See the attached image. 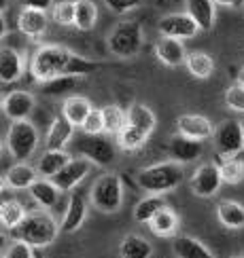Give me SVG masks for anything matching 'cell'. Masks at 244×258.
I'll return each instance as SVG.
<instances>
[{"instance_id":"6da1fadb","label":"cell","mask_w":244,"mask_h":258,"mask_svg":"<svg viewBox=\"0 0 244 258\" xmlns=\"http://www.w3.org/2000/svg\"><path fill=\"white\" fill-rule=\"evenodd\" d=\"M98 68H100L98 61L81 57L60 45H42L30 57V74L38 83L51 81L56 77H68V74L87 77V74H93Z\"/></svg>"},{"instance_id":"7a4b0ae2","label":"cell","mask_w":244,"mask_h":258,"mask_svg":"<svg viewBox=\"0 0 244 258\" xmlns=\"http://www.w3.org/2000/svg\"><path fill=\"white\" fill-rule=\"evenodd\" d=\"M153 129H155L153 110L144 104H134L127 110V123L123 132L117 136V142H119L123 150H138L149 140Z\"/></svg>"},{"instance_id":"3957f363","label":"cell","mask_w":244,"mask_h":258,"mask_svg":"<svg viewBox=\"0 0 244 258\" xmlns=\"http://www.w3.org/2000/svg\"><path fill=\"white\" fill-rule=\"evenodd\" d=\"M183 180H185V169L178 161L149 165L138 174V184L147 192H153V195H164V192L174 190L176 186H180Z\"/></svg>"},{"instance_id":"277c9868","label":"cell","mask_w":244,"mask_h":258,"mask_svg":"<svg viewBox=\"0 0 244 258\" xmlns=\"http://www.w3.org/2000/svg\"><path fill=\"white\" fill-rule=\"evenodd\" d=\"M60 229L62 227L49 212H34L24 218V222L15 229V235L17 239L28 241L32 248H47L58 239Z\"/></svg>"},{"instance_id":"5b68a950","label":"cell","mask_w":244,"mask_h":258,"mask_svg":"<svg viewBox=\"0 0 244 258\" xmlns=\"http://www.w3.org/2000/svg\"><path fill=\"white\" fill-rule=\"evenodd\" d=\"M89 201L93 210L102 214H115L119 212L123 203V184L117 174H104L93 182L89 190Z\"/></svg>"},{"instance_id":"8992f818","label":"cell","mask_w":244,"mask_h":258,"mask_svg":"<svg viewBox=\"0 0 244 258\" xmlns=\"http://www.w3.org/2000/svg\"><path fill=\"white\" fill-rule=\"evenodd\" d=\"M38 146V132L28 119L26 121H13V125L9 127L7 138H5V148L9 150V155L17 161H26L34 155V150Z\"/></svg>"},{"instance_id":"52a82bcc","label":"cell","mask_w":244,"mask_h":258,"mask_svg":"<svg viewBox=\"0 0 244 258\" xmlns=\"http://www.w3.org/2000/svg\"><path fill=\"white\" fill-rule=\"evenodd\" d=\"M109 49L117 57H134L142 49V28L138 21H121L109 36Z\"/></svg>"},{"instance_id":"ba28073f","label":"cell","mask_w":244,"mask_h":258,"mask_svg":"<svg viewBox=\"0 0 244 258\" xmlns=\"http://www.w3.org/2000/svg\"><path fill=\"white\" fill-rule=\"evenodd\" d=\"M72 144H74V150H77L79 157L89 159L93 165H100V167L111 165L115 161V157H117V150H115L113 142L109 138H102V134L100 136L85 134L83 138L74 140Z\"/></svg>"},{"instance_id":"9c48e42d","label":"cell","mask_w":244,"mask_h":258,"mask_svg":"<svg viewBox=\"0 0 244 258\" xmlns=\"http://www.w3.org/2000/svg\"><path fill=\"white\" fill-rule=\"evenodd\" d=\"M212 142H215V148H217L219 157H238L244 150V127H242V121H236V119L223 121L215 129Z\"/></svg>"},{"instance_id":"30bf717a","label":"cell","mask_w":244,"mask_h":258,"mask_svg":"<svg viewBox=\"0 0 244 258\" xmlns=\"http://www.w3.org/2000/svg\"><path fill=\"white\" fill-rule=\"evenodd\" d=\"M221 184H223V176H221L219 165H215V163L200 165L189 182L193 195H198V197H212Z\"/></svg>"},{"instance_id":"8fae6325","label":"cell","mask_w":244,"mask_h":258,"mask_svg":"<svg viewBox=\"0 0 244 258\" xmlns=\"http://www.w3.org/2000/svg\"><path fill=\"white\" fill-rule=\"evenodd\" d=\"M198 32H200V26L189 13H172L162 17V21H159V34L162 36L185 40V38H193Z\"/></svg>"},{"instance_id":"7c38bea8","label":"cell","mask_w":244,"mask_h":258,"mask_svg":"<svg viewBox=\"0 0 244 258\" xmlns=\"http://www.w3.org/2000/svg\"><path fill=\"white\" fill-rule=\"evenodd\" d=\"M91 165H93V163H91L89 159H85V157H81V159H70L68 163L64 165L51 180L56 182L58 188H60L62 192L72 190V188L77 186L79 182H83V178L91 171Z\"/></svg>"},{"instance_id":"4fadbf2b","label":"cell","mask_w":244,"mask_h":258,"mask_svg":"<svg viewBox=\"0 0 244 258\" xmlns=\"http://www.w3.org/2000/svg\"><path fill=\"white\" fill-rule=\"evenodd\" d=\"M32 110H34V95L24 89L11 91L3 98V112L11 121H26Z\"/></svg>"},{"instance_id":"5bb4252c","label":"cell","mask_w":244,"mask_h":258,"mask_svg":"<svg viewBox=\"0 0 244 258\" xmlns=\"http://www.w3.org/2000/svg\"><path fill=\"white\" fill-rule=\"evenodd\" d=\"M168 150H170V157L178 161V163H191V161L202 157L204 144H202V140H193L183 134H176L174 138H170Z\"/></svg>"},{"instance_id":"9a60e30c","label":"cell","mask_w":244,"mask_h":258,"mask_svg":"<svg viewBox=\"0 0 244 258\" xmlns=\"http://www.w3.org/2000/svg\"><path fill=\"white\" fill-rule=\"evenodd\" d=\"M176 127H178V134L193 138V140H202V142L215 136V129H217L210 123V119H206L202 114H180L176 121Z\"/></svg>"},{"instance_id":"2e32d148","label":"cell","mask_w":244,"mask_h":258,"mask_svg":"<svg viewBox=\"0 0 244 258\" xmlns=\"http://www.w3.org/2000/svg\"><path fill=\"white\" fill-rule=\"evenodd\" d=\"M155 55L157 59L168 68H176L183 66L187 59V51L180 38H170V36H162V40L155 45Z\"/></svg>"},{"instance_id":"e0dca14e","label":"cell","mask_w":244,"mask_h":258,"mask_svg":"<svg viewBox=\"0 0 244 258\" xmlns=\"http://www.w3.org/2000/svg\"><path fill=\"white\" fill-rule=\"evenodd\" d=\"M17 26H19V32L24 36L36 40L45 34L47 30V13L40 9H28L24 7L19 11V17H17Z\"/></svg>"},{"instance_id":"ac0fdd59","label":"cell","mask_w":244,"mask_h":258,"mask_svg":"<svg viewBox=\"0 0 244 258\" xmlns=\"http://www.w3.org/2000/svg\"><path fill=\"white\" fill-rule=\"evenodd\" d=\"M74 127L66 116H58L53 119L51 125H49V132H47V138H45V146L47 150H64L66 144H70V140L74 136Z\"/></svg>"},{"instance_id":"d6986e66","label":"cell","mask_w":244,"mask_h":258,"mask_svg":"<svg viewBox=\"0 0 244 258\" xmlns=\"http://www.w3.org/2000/svg\"><path fill=\"white\" fill-rule=\"evenodd\" d=\"M24 74V55L13 47H3L0 51V81L15 83Z\"/></svg>"},{"instance_id":"ffe728a7","label":"cell","mask_w":244,"mask_h":258,"mask_svg":"<svg viewBox=\"0 0 244 258\" xmlns=\"http://www.w3.org/2000/svg\"><path fill=\"white\" fill-rule=\"evenodd\" d=\"M28 192H30V197L45 210L56 208L60 201V195H62V190L58 188V184L51 178H36L34 184L28 188Z\"/></svg>"},{"instance_id":"44dd1931","label":"cell","mask_w":244,"mask_h":258,"mask_svg":"<svg viewBox=\"0 0 244 258\" xmlns=\"http://www.w3.org/2000/svg\"><path fill=\"white\" fill-rule=\"evenodd\" d=\"M36 171H38V169L30 167L26 161H19V163L11 165V167L5 171L3 182H5L9 188H13V190H26V188H30L32 184H34Z\"/></svg>"},{"instance_id":"7402d4cb","label":"cell","mask_w":244,"mask_h":258,"mask_svg":"<svg viewBox=\"0 0 244 258\" xmlns=\"http://www.w3.org/2000/svg\"><path fill=\"white\" fill-rule=\"evenodd\" d=\"M87 216V203L81 195H72L68 201V208L64 212V220H62V231L64 233H74L81 229V224L85 222Z\"/></svg>"},{"instance_id":"603a6c76","label":"cell","mask_w":244,"mask_h":258,"mask_svg":"<svg viewBox=\"0 0 244 258\" xmlns=\"http://www.w3.org/2000/svg\"><path fill=\"white\" fill-rule=\"evenodd\" d=\"M215 0H187V13L196 19L200 30L210 32L215 26Z\"/></svg>"},{"instance_id":"cb8c5ba5","label":"cell","mask_w":244,"mask_h":258,"mask_svg":"<svg viewBox=\"0 0 244 258\" xmlns=\"http://www.w3.org/2000/svg\"><path fill=\"white\" fill-rule=\"evenodd\" d=\"M178 224H180V220L174 214V210H170L166 206L164 210H159L155 214L151 222H149V229H151L157 237H172V235L178 231Z\"/></svg>"},{"instance_id":"d4e9b609","label":"cell","mask_w":244,"mask_h":258,"mask_svg":"<svg viewBox=\"0 0 244 258\" xmlns=\"http://www.w3.org/2000/svg\"><path fill=\"white\" fill-rule=\"evenodd\" d=\"M89 112H91V104L87 98H83V95H70L62 106V114L77 127L83 125V121L87 119Z\"/></svg>"},{"instance_id":"484cf974","label":"cell","mask_w":244,"mask_h":258,"mask_svg":"<svg viewBox=\"0 0 244 258\" xmlns=\"http://www.w3.org/2000/svg\"><path fill=\"white\" fill-rule=\"evenodd\" d=\"M185 66H187L191 77H196V79H210L212 72H215V61H212V57L204 51L187 53Z\"/></svg>"},{"instance_id":"4316f807","label":"cell","mask_w":244,"mask_h":258,"mask_svg":"<svg viewBox=\"0 0 244 258\" xmlns=\"http://www.w3.org/2000/svg\"><path fill=\"white\" fill-rule=\"evenodd\" d=\"M72 157L66 153V150H47V153H42V157L38 159V174L45 176V178H53L58 174V171L68 163Z\"/></svg>"},{"instance_id":"83f0119b","label":"cell","mask_w":244,"mask_h":258,"mask_svg":"<svg viewBox=\"0 0 244 258\" xmlns=\"http://www.w3.org/2000/svg\"><path fill=\"white\" fill-rule=\"evenodd\" d=\"M217 218L227 229H242L244 227V208L238 201H221L217 206Z\"/></svg>"},{"instance_id":"f1b7e54d","label":"cell","mask_w":244,"mask_h":258,"mask_svg":"<svg viewBox=\"0 0 244 258\" xmlns=\"http://www.w3.org/2000/svg\"><path fill=\"white\" fill-rule=\"evenodd\" d=\"M121 258H151L153 248L140 235H125L119 245Z\"/></svg>"},{"instance_id":"f546056e","label":"cell","mask_w":244,"mask_h":258,"mask_svg":"<svg viewBox=\"0 0 244 258\" xmlns=\"http://www.w3.org/2000/svg\"><path fill=\"white\" fill-rule=\"evenodd\" d=\"M174 254L178 258H215L204 248V243H200L196 237H189V235H178L174 239Z\"/></svg>"},{"instance_id":"4dcf8cb0","label":"cell","mask_w":244,"mask_h":258,"mask_svg":"<svg viewBox=\"0 0 244 258\" xmlns=\"http://www.w3.org/2000/svg\"><path fill=\"white\" fill-rule=\"evenodd\" d=\"M28 216L26 214V208L21 206L19 201L15 199H9V201H3L0 203V222H3V227L9 229V231H15L24 218Z\"/></svg>"},{"instance_id":"1f68e13d","label":"cell","mask_w":244,"mask_h":258,"mask_svg":"<svg viewBox=\"0 0 244 258\" xmlns=\"http://www.w3.org/2000/svg\"><path fill=\"white\" fill-rule=\"evenodd\" d=\"M166 208V199H164V195H149V197H144L142 201H138V206L134 208V218H136V222H151L153 220V216L159 212V210H164Z\"/></svg>"},{"instance_id":"d6a6232c","label":"cell","mask_w":244,"mask_h":258,"mask_svg":"<svg viewBox=\"0 0 244 258\" xmlns=\"http://www.w3.org/2000/svg\"><path fill=\"white\" fill-rule=\"evenodd\" d=\"M102 114H104V134L119 136L127 123V112L123 108H119V106L111 104V106H104Z\"/></svg>"},{"instance_id":"836d02e7","label":"cell","mask_w":244,"mask_h":258,"mask_svg":"<svg viewBox=\"0 0 244 258\" xmlns=\"http://www.w3.org/2000/svg\"><path fill=\"white\" fill-rule=\"evenodd\" d=\"M83 77H77V74H68V77H56L51 81L40 83V91L45 95H64L68 91H74L79 87Z\"/></svg>"},{"instance_id":"e575fe53","label":"cell","mask_w":244,"mask_h":258,"mask_svg":"<svg viewBox=\"0 0 244 258\" xmlns=\"http://www.w3.org/2000/svg\"><path fill=\"white\" fill-rule=\"evenodd\" d=\"M219 169L225 184H240L244 180V163L238 157H221Z\"/></svg>"},{"instance_id":"d590c367","label":"cell","mask_w":244,"mask_h":258,"mask_svg":"<svg viewBox=\"0 0 244 258\" xmlns=\"http://www.w3.org/2000/svg\"><path fill=\"white\" fill-rule=\"evenodd\" d=\"M95 19H98V9L91 0H77V19H74V26L83 32H89L95 26Z\"/></svg>"},{"instance_id":"8d00e7d4","label":"cell","mask_w":244,"mask_h":258,"mask_svg":"<svg viewBox=\"0 0 244 258\" xmlns=\"http://www.w3.org/2000/svg\"><path fill=\"white\" fill-rule=\"evenodd\" d=\"M51 19L56 21L58 26H74V19H77V3L72 0H62L51 7Z\"/></svg>"},{"instance_id":"74e56055","label":"cell","mask_w":244,"mask_h":258,"mask_svg":"<svg viewBox=\"0 0 244 258\" xmlns=\"http://www.w3.org/2000/svg\"><path fill=\"white\" fill-rule=\"evenodd\" d=\"M225 104L233 112H244V85H229L225 89Z\"/></svg>"},{"instance_id":"f35d334b","label":"cell","mask_w":244,"mask_h":258,"mask_svg":"<svg viewBox=\"0 0 244 258\" xmlns=\"http://www.w3.org/2000/svg\"><path fill=\"white\" fill-rule=\"evenodd\" d=\"M83 134H89V136H100L104 134V114H102V108H91V112L87 114V119L83 121L81 125Z\"/></svg>"},{"instance_id":"ab89813d","label":"cell","mask_w":244,"mask_h":258,"mask_svg":"<svg viewBox=\"0 0 244 258\" xmlns=\"http://www.w3.org/2000/svg\"><path fill=\"white\" fill-rule=\"evenodd\" d=\"M3 258H34L32 254V245L24 239H15L11 241V245L3 252Z\"/></svg>"},{"instance_id":"60d3db41","label":"cell","mask_w":244,"mask_h":258,"mask_svg":"<svg viewBox=\"0 0 244 258\" xmlns=\"http://www.w3.org/2000/svg\"><path fill=\"white\" fill-rule=\"evenodd\" d=\"M140 3L142 0H104L106 9L115 15H123V13H127V11H134V9L140 7Z\"/></svg>"},{"instance_id":"b9f144b4","label":"cell","mask_w":244,"mask_h":258,"mask_svg":"<svg viewBox=\"0 0 244 258\" xmlns=\"http://www.w3.org/2000/svg\"><path fill=\"white\" fill-rule=\"evenodd\" d=\"M21 7H28V9H40V11H47L49 7H53V0H19Z\"/></svg>"},{"instance_id":"7bdbcfd3","label":"cell","mask_w":244,"mask_h":258,"mask_svg":"<svg viewBox=\"0 0 244 258\" xmlns=\"http://www.w3.org/2000/svg\"><path fill=\"white\" fill-rule=\"evenodd\" d=\"M215 3L229 9H244V0H215Z\"/></svg>"},{"instance_id":"ee69618b","label":"cell","mask_w":244,"mask_h":258,"mask_svg":"<svg viewBox=\"0 0 244 258\" xmlns=\"http://www.w3.org/2000/svg\"><path fill=\"white\" fill-rule=\"evenodd\" d=\"M236 81H238L240 85H244V66L238 70V77H236Z\"/></svg>"},{"instance_id":"f6af8a7d","label":"cell","mask_w":244,"mask_h":258,"mask_svg":"<svg viewBox=\"0 0 244 258\" xmlns=\"http://www.w3.org/2000/svg\"><path fill=\"white\" fill-rule=\"evenodd\" d=\"M236 258H244V256H236Z\"/></svg>"},{"instance_id":"bcb514c9","label":"cell","mask_w":244,"mask_h":258,"mask_svg":"<svg viewBox=\"0 0 244 258\" xmlns=\"http://www.w3.org/2000/svg\"><path fill=\"white\" fill-rule=\"evenodd\" d=\"M242 127H244V121H242Z\"/></svg>"}]
</instances>
